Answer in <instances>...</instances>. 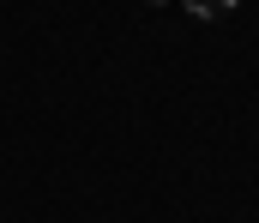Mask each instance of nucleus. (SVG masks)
Returning <instances> with one entry per match:
<instances>
[{
    "label": "nucleus",
    "instance_id": "nucleus-1",
    "mask_svg": "<svg viewBox=\"0 0 259 223\" xmlns=\"http://www.w3.org/2000/svg\"><path fill=\"white\" fill-rule=\"evenodd\" d=\"M229 6H235V0H187V12H193V18H223Z\"/></svg>",
    "mask_w": 259,
    "mask_h": 223
}]
</instances>
